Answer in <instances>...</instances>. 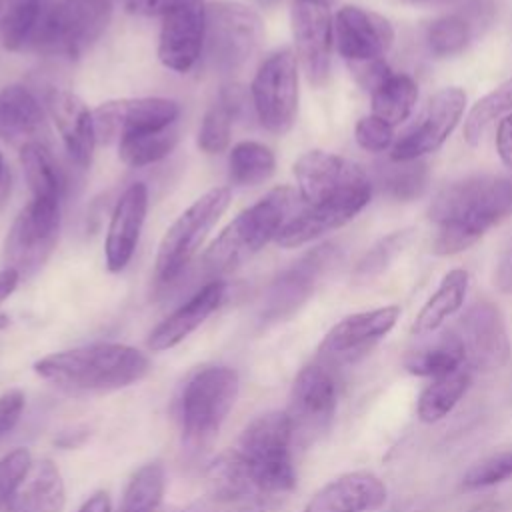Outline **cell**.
I'll return each mask as SVG.
<instances>
[{"label":"cell","instance_id":"obj_1","mask_svg":"<svg viewBox=\"0 0 512 512\" xmlns=\"http://www.w3.org/2000/svg\"><path fill=\"white\" fill-rule=\"evenodd\" d=\"M512 214V182L500 176H466L444 186L428 208L436 226L432 252L458 254Z\"/></svg>","mask_w":512,"mask_h":512},{"label":"cell","instance_id":"obj_2","mask_svg":"<svg viewBox=\"0 0 512 512\" xmlns=\"http://www.w3.org/2000/svg\"><path fill=\"white\" fill-rule=\"evenodd\" d=\"M150 370V360L138 348L98 342L62 350L40 358L34 372L70 394L114 392L140 382Z\"/></svg>","mask_w":512,"mask_h":512},{"label":"cell","instance_id":"obj_3","mask_svg":"<svg viewBox=\"0 0 512 512\" xmlns=\"http://www.w3.org/2000/svg\"><path fill=\"white\" fill-rule=\"evenodd\" d=\"M304 200L292 186H276L266 192L256 204L242 210L228 226L212 240L202 254V268L220 280L234 272L270 240H276L280 230L300 212Z\"/></svg>","mask_w":512,"mask_h":512},{"label":"cell","instance_id":"obj_4","mask_svg":"<svg viewBox=\"0 0 512 512\" xmlns=\"http://www.w3.org/2000/svg\"><path fill=\"white\" fill-rule=\"evenodd\" d=\"M292 444L288 414L278 410L260 414L240 434L236 450L252 468L266 500L286 494L296 486Z\"/></svg>","mask_w":512,"mask_h":512},{"label":"cell","instance_id":"obj_5","mask_svg":"<svg viewBox=\"0 0 512 512\" xmlns=\"http://www.w3.org/2000/svg\"><path fill=\"white\" fill-rule=\"evenodd\" d=\"M238 390V374L228 366L202 368L186 382L180 398V420L188 448L200 450L216 438L238 398Z\"/></svg>","mask_w":512,"mask_h":512},{"label":"cell","instance_id":"obj_6","mask_svg":"<svg viewBox=\"0 0 512 512\" xmlns=\"http://www.w3.org/2000/svg\"><path fill=\"white\" fill-rule=\"evenodd\" d=\"M232 192L228 186H216L194 200L166 230L156 252L154 276L158 284L174 282L188 262L198 254L210 230L230 206Z\"/></svg>","mask_w":512,"mask_h":512},{"label":"cell","instance_id":"obj_7","mask_svg":"<svg viewBox=\"0 0 512 512\" xmlns=\"http://www.w3.org/2000/svg\"><path fill=\"white\" fill-rule=\"evenodd\" d=\"M262 40L264 22L252 6L232 0L206 4L204 46L218 72H240L256 56Z\"/></svg>","mask_w":512,"mask_h":512},{"label":"cell","instance_id":"obj_8","mask_svg":"<svg viewBox=\"0 0 512 512\" xmlns=\"http://www.w3.org/2000/svg\"><path fill=\"white\" fill-rule=\"evenodd\" d=\"M112 0H62L36 24V46L50 56L80 58L106 32Z\"/></svg>","mask_w":512,"mask_h":512},{"label":"cell","instance_id":"obj_9","mask_svg":"<svg viewBox=\"0 0 512 512\" xmlns=\"http://www.w3.org/2000/svg\"><path fill=\"white\" fill-rule=\"evenodd\" d=\"M60 232V202L30 198L16 214L2 248L4 268H14L20 278L44 266L56 248Z\"/></svg>","mask_w":512,"mask_h":512},{"label":"cell","instance_id":"obj_10","mask_svg":"<svg viewBox=\"0 0 512 512\" xmlns=\"http://www.w3.org/2000/svg\"><path fill=\"white\" fill-rule=\"evenodd\" d=\"M250 96L260 124L272 134H286L298 112V60L290 48L270 54L254 74Z\"/></svg>","mask_w":512,"mask_h":512},{"label":"cell","instance_id":"obj_11","mask_svg":"<svg viewBox=\"0 0 512 512\" xmlns=\"http://www.w3.org/2000/svg\"><path fill=\"white\" fill-rule=\"evenodd\" d=\"M334 412L336 380L332 368L322 362L304 366L294 378L286 408L294 444L306 446L318 440L330 428Z\"/></svg>","mask_w":512,"mask_h":512},{"label":"cell","instance_id":"obj_12","mask_svg":"<svg viewBox=\"0 0 512 512\" xmlns=\"http://www.w3.org/2000/svg\"><path fill=\"white\" fill-rule=\"evenodd\" d=\"M400 306H380L342 318L318 346V362L334 368L364 358L396 324Z\"/></svg>","mask_w":512,"mask_h":512},{"label":"cell","instance_id":"obj_13","mask_svg":"<svg viewBox=\"0 0 512 512\" xmlns=\"http://www.w3.org/2000/svg\"><path fill=\"white\" fill-rule=\"evenodd\" d=\"M98 142L110 144L132 134L168 128L180 116V106L172 98L142 96L116 98L102 102L92 110Z\"/></svg>","mask_w":512,"mask_h":512},{"label":"cell","instance_id":"obj_14","mask_svg":"<svg viewBox=\"0 0 512 512\" xmlns=\"http://www.w3.org/2000/svg\"><path fill=\"white\" fill-rule=\"evenodd\" d=\"M464 106L466 94L462 88L448 86L438 90L416 122L392 146L390 158L394 162H410L438 150L462 118Z\"/></svg>","mask_w":512,"mask_h":512},{"label":"cell","instance_id":"obj_15","mask_svg":"<svg viewBox=\"0 0 512 512\" xmlns=\"http://www.w3.org/2000/svg\"><path fill=\"white\" fill-rule=\"evenodd\" d=\"M340 260L336 244H322L306 252L284 270L268 288L262 304V320L274 322L292 316L314 294L320 278Z\"/></svg>","mask_w":512,"mask_h":512},{"label":"cell","instance_id":"obj_16","mask_svg":"<svg viewBox=\"0 0 512 512\" xmlns=\"http://www.w3.org/2000/svg\"><path fill=\"white\" fill-rule=\"evenodd\" d=\"M294 176L304 204H320L342 194L372 188L366 172L352 160L324 150H310L294 162Z\"/></svg>","mask_w":512,"mask_h":512},{"label":"cell","instance_id":"obj_17","mask_svg":"<svg viewBox=\"0 0 512 512\" xmlns=\"http://www.w3.org/2000/svg\"><path fill=\"white\" fill-rule=\"evenodd\" d=\"M466 366L480 372L502 368L510 358V340L500 308L490 300H476L458 322Z\"/></svg>","mask_w":512,"mask_h":512},{"label":"cell","instance_id":"obj_18","mask_svg":"<svg viewBox=\"0 0 512 512\" xmlns=\"http://www.w3.org/2000/svg\"><path fill=\"white\" fill-rule=\"evenodd\" d=\"M332 30L336 48L350 68L382 60L394 42L392 24L358 6H342L332 20Z\"/></svg>","mask_w":512,"mask_h":512},{"label":"cell","instance_id":"obj_19","mask_svg":"<svg viewBox=\"0 0 512 512\" xmlns=\"http://www.w3.org/2000/svg\"><path fill=\"white\" fill-rule=\"evenodd\" d=\"M292 36L296 60L312 86H324L330 76L332 56V18L326 6L296 0L292 4Z\"/></svg>","mask_w":512,"mask_h":512},{"label":"cell","instance_id":"obj_20","mask_svg":"<svg viewBox=\"0 0 512 512\" xmlns=\"http://www.w3.org/2000/svg\"><path fill=\"white\" fill-rule=\"evenodd\" d=\"M206 34V2H190L162 18L158 58L174 72H188L200 58Z\"/></svg>","mask_w":512,"mask_h":512},{"label":"cell","instance_id":"obj_21","mask_svg":"<svg viewBox=\"0 0 512 512\" xmlns=\"http://www.w3.org/2000/svg\"><path fill=\"white\" fill-rule=\"evenodd\" d=\"M372 196V188L354 190L320 204H304L300 212L280 230L276 244L282 248H298L326 232H332L350 222Z\"/></svg>","mask_w":512,"mask_h":512},{"label":"cell","instance_id":"obj_22","mask_svg":"<svg viewBox=\"0 0 512 512\" xmlns=\"http://www.w3.org/2000/svg\"><path fill=\"white\" fill-rule=\"evenodd\" d=\"M46 110L72 162L80 168H88L98 142L92 110H88L80 96L64 88L48 90Z\"/></svg>","mask_w":512,"mask_h":512},{"label":"cell","instance_id":"obj_23","mask_svg":"<svg viewBox=\"0 0 512 512\" xmlns=\"http://www.w3.org/2000/svg\"><path fill=\"white\" fill-rule=\"evenodd\" d=\"M148 210V188L144 182L130 184L118 198L110 216L104 256L110 272H120L132 260Z\"/></svg>","mask_w":512,"mask_h":512},{"label":"cell","instance_id":"obj_24","mask_svg":"<svg viewBox=\"0 0 512 512\" xmlns=\"http://www.w3.org/2000/svg\"><path fill=\"white\" fill-rule=\"evenodd\" d=\"M388 490L372 472H346L322 486L304 512H374L386 504Z\"/></svg>","mask_w":512,"mask_h":512},{"label":"cell","instance_id":"obj_25","mask_svg":"<svg viewBox=\"0 0 512 512\" xmlns=\"http://www.w3.org/2000/svg\"><path fill=\"white\" fill-rule=\"evenodd\" d=\"M226 296L224 280H210L198 292H194L184 304H180L172 314H168L148 336V348L162 352L174 348L184 338H188Z\"/></svg>","mask_w":512,"mask_h":512},{"label":"cell","instance_id":"obj_26","mask_svg":"<svg viewBox=\"0 0 512 512\" xmlns=\"http://www.w3.org/2000/svg\"><path fill=\"white\" fill-rule=\"evenodd\" d=\"M494 0H470L460 12L446 14L428 26L426 42L436 56H454L468 48L492 22Z\"/></svg>","mask_w":512,"mask_h":512},{"label":"cell","instance_id":"obj_27","mask_svg":"<svg viewBox=\"0 0 512 512\" xmlns=\"http://www.w3.org/2000/svg\"><path fill=\"white\" fill-rule=\"evenodd\" d=\"M46 118L38 98L22 84L0 88V138L12 144L44 142Z\"/></svg>","mask_w":512,"mask_h":512},{"label":"cell","instance_id":"obj_28","mask_svg":"<svg viewBox=\"0 0 512 512\" xmlns=\"http://www.w3.org/2000/svg\"><path fill=\"white\" fill-rule=\"evenodd\" d=\"M66 504L64 480L56 464L40 458L30 464L22 482L6 504V512H62Z\"/></svg>","mask_w":512,"mask_h":512},{"label":"cell","instance_id":"obj_29","mask_svg":"<svg viewBox=\"0 0 512 512\" xmlns=\"http://www.w3.org/2000/svg\"><path fill=\"white\" fill-rule=\"evenodd\" d=\"M462 366H466V352L456 330L442 332L404 356V368L414 376L438 378Z\"/></svg>","mask_w":512,"mask_h":512},{"label":"cell","instance_id":"obj_30","mask_svg":"<svg viewBox=\"0 0 512 512\" xmlns=\"http://www.w3.org/2000/svg\"><path fill=\"white\" fill-rule=\"evenodd\" d=\"M468 282H470V276L466 270H462V268L450 270L438 284L436 292L420 308V312L412 324V334L414 336L432 334L454 312H458L464 304V298L468 292Z\"/></svg>","mask_w":512,"mask_h":512},{"label":"cell","instance_id":"obj_31","mask_svg":"<svg viewBox=\"0 0 512 512\" xmlns=\"http://www.w3.org/2000/svg\"><path fill=\"white\" fill-rule=\"evenodd\" d=\"M470 384H472V372L466 366L446 376L432 378V382L418 396V406H416L418 418L426 424L442 420L462 400Z\"/></svg>","mask_w":512,"mask_h":512},{"label":"cell","instance_id":"obj_32","mask_svg":"<svg viewBox=\"0 0 512 512\" xmlns=\"http://www.w3.org/2000/svg\"><path fill=\"white\" fill-rule=\"evenodd\" d=\"M20 164L32 198L60 202L64 184L62 174L44 142H28L20 146Z\"/></svg>","mask_w":512,"mask_h":512},{"label":"cell","instance_id":"obj_33","mask_svg":"<svg viewBox=\"0 0 512 512\" xmlns=\"http://www.w3.org/2000/svg\"><path fill=\"white\" fill-rule=\"evenodd\" d=\"M418 100V86L408 74H388L372 90V114L392 128L404 122Z\"/></svg>","mask_w":512,"mask_h":512},{"label":"cell","instance_id":"obj_34","mask_svg":"<svg viewBox=\"0 0 512 512\" xmlns=\"http://www.w3.org/2000/svg\"><path fill=\"white\" fill-rule=\"evenodd\" d=\"M276 170L274 152L254 140H244L232 146L228 154V174L238 186H258L266 182Z\"/></svg>","mask_w":512,"mask_h":512},{"label":"cell","instance_id":"obj_35","mask_svg":"<svg viewBox=\"0 0 512 512\" xmlns=\"http://www.w3.org/2000/svg\"><path fill=\"white\" fill-rule=\"evenodd\" d=\"M238 92L232 88L222 90L218 102H214L198 128V148L206 154H220L228 148L230 144V134H232V120L238 108Z\"/></svg>","mask_w":512,"mask_h":512},{"label":"cell","instance_id":"obj_36","mask_svg":"<svg viewBox=\"0 0 512 512\" xmlns=\"http://www.w3.org/2000/svg\"><path fill=\"white\" fill-rule=\"evenodd\" d=\"M178 138L174 124L154 132L132 134L118 142V156L130 168H144L166 158L176 148Z\"/></svg>","mask_w":512,"mask_h":512},{"label":"cell","instance_id":"obj_37","mask_svg":"<svg viewBox=\"0 0 512 512\" xmlns=\"http://www.w3.org/2000/svg\"><path fill=\"white\" fill-rule=\"evenodd\" d=\"M166 488V474L160 462H150L138 468L120 502L118 512H158Z\"/></svg>","mask_w":512,"mask_h":512},{"label":"cell","instance_id":"obj_38","mask_svg":"<svg viewBox=\"0 0 512 512\" xmlns=\"http://www.w3.org/2000/svg\"><path fill=\"white\" fill-rule=\"evenodd\" d=\"M512 114V78L482 96L466 116L464 138L470 146L480 144L488 128Z\"/></svg>","mask_w":512,"mask_h":512},{"label":"cell","instance_id":"obj_39","mask_svg":"<svg viewBox=\"0 0 512 512\" xmlns=\"http://www.w3.org/2000/svg\"><path fill=\"white\" fill-rule=\"evenodd\" d=\"M40 20L38 0H0V48L18 50Z\"/></svg>","mask_w":512,"mask_h":512},{"label":"cell","instance_id":"obj_40","mask_svg":"<svg viewBox=\"0 0 512 512\" xmlns=\"http://www.w3.org/2000/svg\"><path fill=\"white\" fill-rule=\"evenodd\" d=\"M412 240H414L412 228L394 230V232L382 236L360 258V262L354 268V278L358 282H368L372 278H378L396 260V256H400L410 246Z\"/></svg>","mask_w":512,"mask_h":512},{"label":"cell","instance_id":"obj_41","mask_svg":"<svg viewBox=\"0 0 512 512\" xmlns=\"http://www.w3.org/2000/svg\"><path fill=\"white\" fill-rule=\"evenodd\" d=\"M378 182L390 198L408 202L424 194L428 186V168L418 160L398 162L396 166L380 168Z\"/></svg>","mask_w":512,"mask_h":512},{"label":"cell","instance_id":"obj_42","mask_svg":"<svg viewBox=\"0 0 512 512\" xmlns=\"http://www.w3.org/2000/svg\"><path fill=\"white\" fill-rule=\"evenodd\" d=\"M512 478V448L486 456L472 464L462 476L464 490H480Z\"/></svg>","mask_w":512,"mask_h":512},{"label":"cell","instance_id":"obj_43","mask_svg":"<svg viewBox=\"0 0 512 512\" xmlns=\"http://www.w3.org/2000/svg\"><path fill=\"white\" fill-rule=\"evenodd\" d=\"M32 464V456L26 448H14L0 458V508L8 504L14 490L22 482Z\"/></svg>","mask_w":512,"mask_h":512},{"label":"cell","instance_id":"obj_44","mask_svg":"<svg viewBox=\"0 0 512 512\" xmlns=\"http://www.w3.org/2000/svg\"><path fill=\"white\" fill-rule=\"evenodd\" d=\"M354 134L356 142L368 152H384L394 142V128L374 114L360 118Z\"/></svg>","mask_w":512,"mask_h":512},{"label":"cell","instance_id":"obj_45","mask_svg":"<svg viewBox=\"0 0 512 512\" xmlns=\"http://www.w3.org/2000/svg\"><path fill=\"white\" fill-rule=\"evenodd\" d=\"M182 512H264V504L250 498L210 492L186 506Z\"/></svg>","mask_w":512,"mask_h":512},{"label":"cell","instance_id":"obj_46","mask_svg":"<svg viewBox=\"0 0 512 512\" xmlns=\"http://www.w3.org/2000/svg\"><path fill=\"white\" fill-rule=\"evenodd\" d=\"M22 410H24V392L22 390L14 388L0 396V438L16 426Z\"/></svg>","mask_w":512,"mask_h":512},{"label":"cell","instance_id":"obj_47","mask_svg":"<svg viewBox=\"0 0 512 512\" xmlns=\"http://www.w3.org/2000/svg\"><path fill=\"white\" fill-rule=\"evenodd\" d=\"M196 0H124L128 12L138 16H166Z\"/></svg>","mask_w":512,"mask_h":512},{"label":"cell","instance_id":"obj_48","mask_svg":"<svg viewBox=\"0 0 512 512\" xmlns=\"http://www.w3.org/2000/svg\"><path fill=\"white\" fill-rule=\"evenodd\" d=\"M496 148L502 162L512 168V114L502 118L496 132Z\"/></svg>","mask_w":512,"mask_h":512},{"label":"cell","instance_id":"obj_49","mask_svg":"<svg viewBox=\"0 0 512 512\" xmlns=\"http://www.w3.org/2000/svg\"><path fill=\"white\" fill-rule=\"evenodd\" d=\"M496 284L504 292H512V248L504 254L496 270Z\"/></svg>","mask_w":512,"mask_h":512},{"label":"cell","instance_id":"obj_50","mask_svg":"<svg viewBox=\"0 0 512 512\" xmlns=\"http://www.w3.org/2000/svg\"><path fill=\"white\" fill-rule=\"evenodd\" d=\"M78 512H112V504H110V496L106 492H96L92 494Z\"/></svg>","mask_w":512,"mask_h":512},{"label":"cell","instance_id":"obj_51","mask_svg":"<svg viewBox=\"0 0 512 512\" xmlns=\"http://www.w3.org/2000/svg\"><path fill=\"white\" fill-rule=\"evenodd\" d=\"M20 274L14 268H2L0 270V302H4L18 286Z\"/></svg>","mask_w":512,"mask_h":512},{"label":"cell","instance_id":"obj_52","mask_svg":"<svg viewBox=\"0 0 512 512\" xmlns=\"http://www.w3.org/2000/svg\"><path fill=\"white\" fill-rule=\"evenodd\" d=\"M406 4H416V6H444V4H454L456 0H400Z\"/></svg>","mask_w":512,"mask_h":512},{"label":"cell","instance_id":"obj_53","mask_svg":"<svg viewBox=\"0 0 512 512\" xmlns=\"http://www.w3.org/2000/svg\"><path fill=\"white\" fill-rule=\"evenodd\" d=\"M304 2H312V4H320V6H332V4H336L338 0H304Z\"/></svg>","mask_w":512,"mask_h":512},{"label":"cell","instance_id":"obj_54","mask_svg":"<svg viewBox=\"0 0 512 512\" xmlns=\"http://www.w3.org/2000/svg\"><path fill=\"white\" fill-rule=\"evenodd\" d=\"M8 322H10V318H8L4 312H0V330H2V328H6V326H8Z\"/></svg>","mask_w":512,"mask_h":512},{"label":"cell","instance_id":"obj_55","mask_svg":"<svg viewBox=\"0 0 512 512\" xmlns=\"http://www.w3.org/2000/svg\"><path fill=\"white\" fill-rule=\"evenodd\" d=\"M4 172H6V166H4V156H2V152H0V182H2V178H4Z\"/></svg>","mask_w":512,"mask_h":512},{"label":"cell","instance_id":"obj_56","mask_svg":"<svg viewBox=\"0 0 512 512\" xmlns=\"http://www.w3.org/2000/svg\"><path fill=\"white\" fill-rule=\"evenodd\" d=\"M158 512H170V510H162V508H160V510H158Z\"/></svg>","mask_w":512,"mask_h":512}]
</instances>
